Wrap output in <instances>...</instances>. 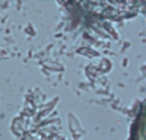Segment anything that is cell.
Masks as SVG:
<instances>
[{
    "label": "cell",
    "instance_id": "obj_1",
    "mask_svg": "<svg viewBox=\"0 0 146 140\" xmlns=\"http://www.w3.org/2000/svg\"><path fill=\"white\" fill-rule=\"evenodd\" d=\"M132 140H146V105L142 107L141 112L136 118L133 125Z\"/></svg>",
    "mask_w": 146,
    "mask_h": 140
}]
</instances>
